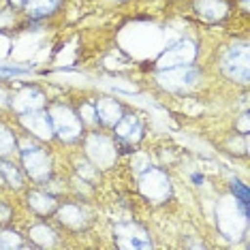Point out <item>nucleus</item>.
<instances>
[{"label":"nucleus","mask_w":250,"mask_h":250,"mask_svg":"<svg viewBox=\"0 0 250 250\" xmlns=\"http://www.w3.org/2000/svg\"><path fill=\"white\" fill-rule=\"evenodd\" d=\"M49 120H52L54 137H60L66 144H75L83 137V120L71 105L66 103H54L47 109Z\"/></svg>","instance_id":"f257e3e1"},{"label":"nucleus","mask_w":250,"mask_h":250,"mask_svg":"<svg viewBox=\"0 0 250 250\" xmlns=\"http://www.w3.org/2000/svg\"><path fill=\"white\" fill-rule=\"evenodd\" d=\"M21 163H24V171L39 184L47 182L52 175V158L39 144H26L21 147Z\"/></svg>","instance_id":"f03ea898"},{"label":"nucleus","mask_w":250,"mask_h":250,"mask_svg":"<svg viewBox=\"0 0 250 250\" xmlns=\"http://www.w3.org/2000/svg\"><path fill=\"white\" fill-rule=\"evenodd\" d=\"M220 69L229 79L240 83H248V43H237L223 56Z\"/></svg>","instance_id":"7ed1b4c3"},{"label":"nucleus","mask_w":250,"mask_h":250,"mask_svg":"<svg viewBox=\"0 0 250 250\" xmlns=\"http://www.w3.org/2000/svg\"><path fill=\"white\" fill-rule=\"evenodd\" d=\"M201 77V71L192 64H180V66H171V69H163L161 71V83L167 90L173 92H182L184 88H190L197 83V79Z\"/></svg>","instance_id":"20e7f679"},{"label":"nucleus","mask_w":250,"mask_h":250,"mask_svg":"<svg viewBox=\"0 0 250 250\" xmlns=\"http://www.w3.org/2000/svg\"><path fill=\"white\" fill-rule=\"evenodd\" d=\"M195 56H197L195 43L180 39V41H175L173 45H169V47L165 49V54L161 56V60H158V71L180 66V64H192Z\"/></svg>","instance_id":"39448f33"},{"label":"nucleus","mask_w":250,"mask_h":250,"mask_svg":"<svg viewBox=\"0 0 250 250\" xmlns=\"http://www.w3.org/2000/svg\"><path fill=\"white\" fill-rule=\"evenodd\" d=\"M21 124L30 130L35 137L39 139H52L54 137V128H52V120H49V113L45 109H35L20 116Z\"/></svg>","instance_id":"423d86ee"},{"label":"nucleus","mask_w":250,"mask_h":250,"mask_svg":"<svg viewBox=\"0 0 250 250\" xmlns=\"http://www.w3.org/2000/svg\"><path fill=\"white\" fill-rule=\"evenodd\" d=\"M113 133L120 141L126 144H135L144 137V124L135 113H122V118L113 124Z\"/></svg>","instance_id":"0eeeda50"},{"label":"nucleus","mask_w":250,"mask_h":250,"mask_svg":"<svg viewBox=\"0 0 250 250\" xmlns=\"http://www.w3.org/2000/svg\"><path fill=\"white\" fill-rule=\"evenodd\" d=\"M94 113H96V124H101V126H113L122 118L124 109L116 99L101 96V99L94 101Z\"/></svg>","instance_id":"6e6552de"},{"label":"nucleus","mask_w":250,"mask_h":250,"mask_svg":"<svg viewBox=\"0 0 250 250\" xmlns=\"http://www.w3.org/2000/svg\"><path fill=\"white\" fill-rule=\"evenodd\" d=\"M195 13L208 21H223L229 15V4L227 0H195L192 2Z\"/></svg>","instance_id":"1a4fd4ad"},{"label":"nucleus","mask_w":250,"mask_h":250,"mask_svg":"<svg viewBox=\"0 0 250 250\" xmlns=\"http://www.w3.org/2000/svg\"><path fill=\"white\" fill-rule=\"evenodd\" d=\"M62 0H26L24 7H26V13L30 15L32 20H41V18H47L52 15L56 9L60 7Z\"/></svg>","instance_id":"9d476101"},{"label":"nucleus","mask_w":250,"mask_h":250,"mask_svg":"<svg viewBox=\"0 0 250 250\" xmlns=\"http://www.w3.org/2000/svg\"><path fill=\"white\" fill-rule=\"evenodd\" d=\"M15 147H18V141H15V135L11 133V130L4 126V124H0V158L9 156L15 152Z\"/></svg>","instance_id":"9b49d317"},{"label":"nucleus","mask_w":250,"mask_h":250,"mask_svg":"<svg viewBox=\"0 0 250 250\" xmlns=\"http://www.w3.org/2000/svg\"><path fill=\"white\" fill-rule=\"evenodd\" d=\"M231 192H233V197H235V201L240 203L244 216L248 218V186H244L240 180H235L231 184Z\"/></svg>","instance_id":"f8f14e48"},{"label":"nucleus","mask_w":250,"mask_h":250,"mask_svg":"<svg viewBox=\"0 0 250 250\" xmlns=\"http://www.w3.org/2000/svg\"><path fill=\"white\" fill-rule=\"evenodd\" d=\"M0 173H4V180H7L11 186H15V188H20L21 182H24L21 173L15 169V165H11L7 161H0Z\"/></svg>","instance_id":"ddd939ff"},{"label":"nucleus","mask_w":250,"mask_h":250,"mask_svg":"<svg viewBox=\"0 0 250 250\" xmlns=\"http://www.w3.org/2000/svg\"><path fill=\"white\" fill-rule=\"evenodd\" d=\"M24 242L15 231H2L0 233V248H21Z\"/></svg>","instance_id":"4468645a"},{"label":"nucleus","mask_w":250,"mask_h":250,"mask_svg":"<svg viewBox=\"0 0 250 250\" xmlns=\"http://www.w3.org/2000/svg\"><path fill=\"white\" fill-rule=\"evenodd\" d=\"M192 182H195L197 186H201L203 184V175H192Z\"/></svg>","instance_id":"2eb2a0df"},{"label":"nucleus","mask_w":250,"mask_h":250,"mask_svg":"<svg viewBox=\"0 0 250 250\" xmlns=\"http://www.w3.org/2000/svg\"><path fill=\"white\" fill-rule=\"evenodd\" d=\"M24 2H26V0H11V4H13V7H24Z\"/></svg>","instance_id":"dca6fc26"}]
</instances>
